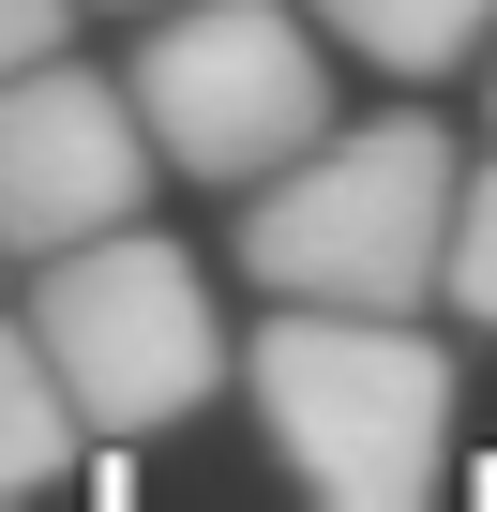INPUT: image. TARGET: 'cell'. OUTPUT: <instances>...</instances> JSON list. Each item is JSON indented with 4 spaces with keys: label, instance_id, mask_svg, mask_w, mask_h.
<instances>
[{
    "label": "cell",
    "instance_id": "5b68a950",
    "mask_svg": "<svg viewBox=\"0 0 497 512\" xmlns=\"http://www.w3.org/2000/svg\"><path fill=\"white\" fill-rule=\"evenodd\" d=\"M151 181L166 166H151V121L121 76H91L61 46L0 76V256H61L91 226H136Z\"/></svg>",
    "mask_w": 497,
    "mask_h": 512
},
{
    "label": "cell",
    "instance_id": "9c48e42d",
    "mask_svg": "<svg viewBox=\"0 0 497 512\" xmlns=\"http://www.w3.org/2000/svg\"><path fill=\"white\" fill-rule=\"evenodd\" d=\"M46 46H76V0H0V76L46 61Z\"/></svg>",
    "mask_w": 497,
    "mask_h": 512
},
{
    "label": "cell",
    "instance_id": "3957f363",
    "mask_svg": "<svg viewBox=\"0 0 497 512\" xmlns=\"http://www.w3.org/2000/svg\"><path fill=\"white\" fill-rule=\"evenodd\" d=\"M31 347L46 377L76 392V437H166L181 407L226 392V332H211V287L196 256L151 241V226H91L61 256H31Z\"/></svg>",
    "mask_w": 497,
    "mask_h": 512
},
{
    "label": "cell",
    "instance_id": "52a82bcc",
    "mask_svg": "<svg viewBox=\"0 0 497 512\" xmlns=\"http://www.w3.org/2000/svg\"><path fill=\"white\" fill-rule=\"evenodd\" d=\"M61 467H76V392L46 377L31 317H0V497H46Z\"/></svg>",
    "mask_w": 497,
    "mask_h": 512
},
{
    "label": "cell",
    "instance_id": "8992f818",
    "mask_svg": "<svg viewBox=\"0 0 497 512\" xmlns=\"http://www.w3.org/2000/svg\"><path fill=\"white\" fill-rule=\"evenodd\" d=\"M302 16L347 61H377V76H467L482 31H497V0H302Z\"/></svg>",
    "mask_w": 497,
    "mask_h": 512
},
{
    "label": "cell",
    "instance_id": "7a4b0ae2",
    "mask_svg": "<svg viewBox=\"0 0 497 512\" xmlns=\"http://www.w3.org/2000/svg\"><path fill=\"white\" fill-rule=\"evenodd\" d=\"M241 392H257L287 482L332 497V512H422L437 467H452V347L422 317L287 302L257 347H241Z\"/></svg>",
    "mask_w": 497,
    "mask_h": 512
},
{
    "label": "cell",
    "instance_id": "30bf717a",
    "mask_svg": "<svg viewBox=\"0 0 497 512\" xmlns=\"http://www.w3.org/2000/svg\"><path fill=\"white\" fill-rule=\"evenodd\" d=\"M482 46H497V31H482ZM482 106H497V76H482Z\"/></svg>",
    "mask_w": 497,
    "mask_h": 512
},
{
    "label": "cell",
    "instance_id": "277c9868",
    "mask_svg": "<svg viewBox=\"0 0 497 512\" xmlns=\"http://www.w3.org/2000/svg\"><path fill=\"white\" fill-rule=\"evenodd\" d=\"M136 121L151 166L181 181H272L302 136H332V31L302 0H166V31L136 46Z\"/></svg>",
    "mask_w": 497,
    "mask_h": 512
},
{
    "label": "cell",
    "instance_id": "ba28073f",
    "mask_svg": "<svg viewBox=\"0 0 497 512\" xmlns=\"http://www.w3.org/2000/svg\"><path fill=\"white\" fill-rule=\"evenodd\" d=\"M437 287H452V317H482V332H497V166H467V181H452V241H437Z\"/></svg>",
    "mask_w": 497,
    "mask_h": 512
},
{
    "label": "cell",
    "instance_id": "6da1fadb",
    "mask_svg": "<svg viewBox=\"0 0 497 512\" xmlns=\"http://www.w3.org/2000/svg\"><path fill=\"white\" fill-rule=\"evenodd\" d=\"M452 121L392 106V121H332L302 136L272 181H241V272L272 302H362V317H422L437 302V241H452Z\"/></svg>",
    "mask_w": 497,
    "mask_h": 512
}]
</instances>
